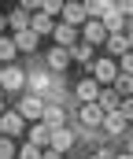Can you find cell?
<instances>
[{"label": "cell", "instance_id": "1", "mask_svg": "<svg viewBox=\"0 0 133 159\" xmlns=\"http://www.w3.org/2000/svg\"><path fill=\"white\" fill-rule=\"evenodd\" d=\"M118 74H122V70H118L115 59H96V63H92V78L100 81V85H115Z\"/></svg>", "mask_w": 133, "mask_h": 159}, {"label": "cell", "instance_id": "2", "mask_svg": "<svg viewBox=\"0 0 133 159\" xmlns=\"http://www.w3.org/2000/svg\"><path fill=\"white\" fill-rule=\"evenodd\" d=\"M82 37H85V44H92V48H96V44H107V37H111V34L104 30V22H100V19H89L85 26H82Z\"/></svg>", "mask_w": 133, "mask_h": 159}, {"label": "cell", "instance_id": "3", "mask_svg": "<svg viewBox=\"0 0 133 159\" xmlns=\"http://www.w3.org/2000/svg\"><path fill=\"white\" fill-rule=\"evenodd\" d=\"M44 107H48V104H44L41 96H26L22 107H19V115H22V119H33V122H44Z\"/></svg>", "mask_w": 133, "mask_h": 159}, {"label": "cell", "instance_id": "4", "mask_svg": "<svg viewBox=\"0 0 133 159\" xmlns=\"http://www.w3.org/2000/svg\"><path fill=\"white\" fill-rule=\"evenodd\" d=\"M100 22H104V30L115 37V34H122V26H126V15H122V7H118V4H111V7H107V15H104Z\"/></svg>", "mask_w": 133, "mask_h": 159}, {"label": "cell", "instance_id": "5", "mask_svg": "<svg viewBox=\"0 0 133 159\" xmlns=\"http://www.w3.org/2000/svg\"><path fill=\"white\" fill-rule=\"evenodd\" d=\"M63 22L74 26V30L85 26V22H89V7H85V4H67V7H63Z\"/></svg>", "mask_w": 133, "mask_h": 159}, {"label": "cell", "instance_id": "6", "mask_svg": "<svg viewBox=\"0 0 133 159\" xmlns=\"http://www.w3.org/2000/svg\"><path fill=\"white\" fill-rule=\"evenodd\" d=\"M22 85H26V74H22L19 67H4V70H0V89L15 93V89H22Z\"/></svg>", "mask_w": 133, "mask_h": 159}, {"label": "cell", "instance_id": "7", "mask_svg": "<svg viewBox=\"0 0 133 159\" xmlns=\"http://www.w3.org/2000/svg\"><path fill=\"white\" fill-rule=\"evenodd\" d=\"M78 119H82V126H89V129H92V126H104V119H107V115L100 111V104H82V107H78Z\"/></svg>", "mask_w": 133, "mask_h": 159}, {"label": "cell", "instance_id": "8", "mask_svg": "<svg viewBox=\"0 0 133 159\" xmlns=\"http://www.w3.org/2000/svg\"><path fill=\"white\" fill-rule=\"evenodd\" d=\"M52 152H59V156H67L70 148H74V133L63 126V129H52V144H48Z\"/></svg>", "mask_w": 133, "mask_h": 159}, {"label": "cell", "instance_id": "9", "mask_svg": "<svg viewBox=\"0 0 133 159\" xmlns=\"http://www.w3.org/2000/svg\"><path fill=\"white\" fill-rule=\"evenodd\" d=\"M52 37H55V48H67V52H70V48L78 44V30H74V26H67V22H59Z\"/></svg>", "mask_w": 133, "mask_h": 159}, {"label": "cell", "instance_id": "10", "mask_svg": "<svg viewBox=\"0 0 133 159\" xmlns=\"http://www.w3.org/2000/svg\"><path fill=\"white\" fill-rule=\"evenodd\" d=\"M100 93H104V89H100V81H96V78L78 81V100H82V104H96V100H100Z\"/></svg>", "mask_w": 133, "mask_h": 159}, {"label": "cell", "instance_id": "11", "mask_svg": "<svg viewBox=\"0 0 133 159\" xmlns=\"http://www.w3.org/2000/svg\"><path fill=\"white\" fill-rule=\"evenodd\" d=\"M55 26H59V22H55L52 15H44V11H33V19H30V30H33L37 37H41V34H55Z\"/></svg>", "mask_w": 133, "mask_h": 159}, {"label": "cell", "instance_id": "12", "mask_svg": "<svg viewBox=\"0 0 133 159\" xmlns=\"http://www.w3.org/2000/svg\"><path fill=\"white\" fill-rule=\"evenodd\" d=\"M30 19H33V15H30V11H26L22 4H19V7H15V11L7 15V26H11L15 34H26V30H30Z\"/></svg>", "mask_w": 133, "mask_h": 159}, {"label": "cell", "instance_id": "13", "mask_svg": "<svg viewBox=\"0 0 133 159\" xmlns=\"http://www.w3.org/2000/svg\"><path fill=\"white\" fill-rule=\"evenodd\" d=\"M22 126H26V119H22L19 111H7V115L0 119V129H4L7 137H19V133H22Z\"/></svg>", "mask_w": 133, "mask_h": 159}, {"label": "cell", "instance_id": "14", "mask_svg": "<svg viewBox=\"0 0 133 159\" xmlns=\"http://www.w3.org/2000/svg\"><path fill=\"white\" fill-rule=\"evenodd\" d=\"M96 104H100V111H104V115H115V111L122 107V100H118V93H115V89H104Z\"/></svg>", "mask_w": 133, "mask_h": 159}, {"label": "cell", "instance_id": "15", "mask_svg": "<svg viewBox=\"0 0 133 159\" xmlns=\"http://www.w3.org/2000/svg\"><path fill=\"white\" fill-rule=\"evenodd\" d=\"M63 122H67V111H63V107H55V104L44 107V126H48V129H63Z\"/></svg>", "mask_w": 133, "mask_h": 159}, {"label": "cell", "instance_id": "16", "mask_svg": "<svg viewBox=\"0 0 133 159\" xmlns=\"http://www.w3.org/2000/svg\"><path fill=\"white\" fill-rule=\"evenodd\" d=\"M107 52H115V56H130L133 44H130L126 34H115V37H107Z\"/></svg>", "mask_w": 133, "mask_h": 159}, {"label": "cell", "instance_id": "17", "mask_svg": "<svg viewBox=\"0 0 133 159\" xmlns=\"http://www.w3.org/2000/svg\"><path fill=\"white\" fill-rule=\"evenodd\" d=\"M15 48H19V52H37V34H33V30L15 34Z\"/></svg>", "mask_w": 133, "mask_h": 159}, {"label": "cell", "instance_id": "18", "mask_svg": "<svg viewBox=\"0 0 133 159\" xmlns=\"http://www.w3.org/2000/svg\"><path fill=\"white\" fill-rule=\"evenodd\" d=\"M67 63H70V52H67V48H52V52H48V67H52V70H63Z\"/></svg>", "mask_w": 133, "mask_h": 159}, {"label": "cell", "instance_id": "19", "mask_svg": "<svg viewBox=\"0 0 133 159\" xmlns=\"http://www.w3.org/2000/svg\"><path fill=\"white\" fill-rule=\"evenodd\" d=\"M115 93H118L122 100H130V93H133V74H118V78H115Z\"/></svg>", "mask_w": 133, "mask_h": 159}, {"label": "cell", "instance_id": "20", "mask_svg": "<svg viewBox=\"0 0 133 159\" xmlns=\"http://www.w3.org/2000/svg\"><path fill=\"white\" fill-rule=\"evenodd\" d=\"M48 85H52V78H48V74H30V96H41Z\"/></svg>", "mask_w": 133, "mask_h": 159}, {"label": "cell", "instance_id": "21", "mask_svg": "<svg viewBox=\"0 0 133 159\" xmlns=\"http://www.w3.org/2000/svg\"><path fill=\"white\" fill-rule=\"evenodd\" d=\"M70 59H74V63H89V59H92V44H85V41L74 44V48H70Z\"/></svg>", "mask_w": 133, "mask_h": 159}, {"label": "cell", "instance_id": "22", "mask_svg": "<svg viewBox=\"0 0 133 159\" xmlns=\"http://www.w3.org/2000/svg\"><path fill=\"white\" fill-rule=\"evenodd\" d=\"M104 126H107V133H115V137H118V133H126V119H122L118 111H115V115H107Z\"/></svg>", "mask_w": 133, "mask_h": 159}, {"label": "cell", "instance_id": "23", "mask_svg": "<svg viewBox=\"0 0 133 159\" xmlns=\"http://www.w3.org/2000/svg\"><path fill=\"white\" fill-rule=\"evenodd\" d=\"M15 52H19V48H15V37H0V59H4V63L15 59Z\"/></svg>", "mask_w": 133, "mask_h": 159}, {"label": "cell", "instance_id": "24", "mask_svg": "<svg viewBox=\"0 0 133 159\" xmlns=\"http://www.w3.org/2000/svg\"><path fill=\"white\" fill-rule=\"evenodd\" d=\"M89 7V19H92V15H96V19H104V15H107V7H111V0H92V4H85Z\"/></svg>", "mask_w": 133, "mask_h": 159}, {"label": "cell", "instance_id": "25", "mask_svg": "<svg viewBox=\"0 0 133 159\" xmlns=\"http://www.w3.org/2000/svg\"><path fill=\"white\" fill-rule=\"evenodd\" d=\"M63 7H67V4H59V0H44V4H37V11L52 15V19H55V15H63Z\"/></svg>", "mask_w": 133, "mask_h": 159}, {"label": "cell", "instance_id": "26", "mask_svg": "<svg viewBox=\"0 0 133 159\" xmlns=\"http://www.w3.org/2000/svg\"><path fill=\"white\" fill-rule=\"evenodd\" d=\"M19 159H44V152L33 148V144H22V148H19Z\"/></svg>", "mask_w": 133, "mask_h": 159}, {"label": "cell", "instance_id": "27", "mask_svg": "<svg viewBox=\"0 0 133 159\" xmlns=\"http://www.w3.org/2000/svg\"><path fill=\"white\" fill-rule=\"evenodd\" d=\"M0 159H15V144L0 137Z\"/></svg>", "mask_w": 133, "mask_h": 159}, {"label": "cell", "instance_id": "28", "mask_svg": "<svg viewBox=\"0 0 133 159\" xmlns=\"http://www.w3.org/2000/svg\"><path fill=\"white\" fill-rule=\"evenodd\" d=\"M118 115H122L126 122H133V96H130V100H122V107H118Z\"/></svg>", "mask_w": 133, "mask_h": 159}, {"label": "cell", "instance_id": "29", "mask_svg": "<svg viewBox=\"0 0 133 159\" xmlns=\"http://www.w3.org/2000/svg\"><path fill=\"white\" fill-rule=\"evenodd\" d=\"M122 74H133V52H130V56H122Z\"/></svg>", "mask_w": 133, "mask_h": 159}, {"label": "cell", "instance_id": "30", "mask_svg": "<svg viewBox=\"0 0 133 159\" xmlns=\"http://www.w3.org/2000/svg\"><path fill=\"white\" fill-rule=\"evenodd\" d=\"M118 7H122V15H133V0H122Z\"/></svg>", "mask_w": 133, "mask_h": 159}, {"label": "cell", "instance_id": "31", "mask_svg": "<svg viewBox=\"0 0 133 159\" xmlns=\"http://www.w3.org/2000/svg\"><path fill=\"white\" fill-rule=\"evenodd\" d=\"M44 159H63V156H59V152H52V148H48V152H44Z\"/></svg>", "mask_w": 133, "mask_h": 159}, {"label": "cell", "instance_id": "32", "mask_svg": "<svg viewBox=\"0 0 133 159\" xmlns=\"http://www.w3.org/2000/svg\"><path fill=\"white\" fill-rule=\"evenodd\" d=\"M92 159H115V156H111V152H96Z\"/></svg>", "mask_w": 133, "mask_h": 159}, {"label": "cell", "instance_id": "33", "mask_svg": "<svg viewBox=\"0 0 133 159\" xmlns=\"http://www.w3.org/2000/svg\"><path fill=\"white\" fill-rule=\"evenodd\" d=\"M4 26H7V15H0V30H4Z\"/></svg>", "mask_w": 133, "mask_h": 159}, {"label": "cell", "instance_id": "34", "mask_svg": "<svg viewBox=\"0 0 133 159\" xmlns=\"http://www.w3.org/2000/svg\"><path fill=\"white\" fill-rule=\"evenodd\" d=\"M4 115H7V107H4V100H0V119H4Z\"/></svg>", "mask_w": 133, "mask_h": 159}, {"label": "cell", "instance_id": "35", "mask_svg": "<svg viewBox=\"0 0 133 159\" xmlns=\"http://www.w3.org/2000/svg\"><path fill=\"white\" fill-rule=\"evenodd\" d=\"M118 159H133V152H126V156H118Z\"/></svg>", "mask_w": 133, "mask_h": 159}, {"label": "cell", "instance_id": "36", "mask_svg": "<svg viewBox=\"0 0 133 159\" xmlns=\"http://www.w3.org/2000/svg\"><path fill=\"white\" fill-rule=\"evenodd\" d=\"M130 44H133V26H130Z\"/></svg>", "mask_w": 133, "mask_h": 159}, {"label": "cell", "instance_id": "37", "mask_svg": "<svg viewBox=\"0 0 133 159\" xmlns=\"http://www.w3.org/2000/svg\"><path fill=\"white\" fill-rule=\"evenodd\" d=\"M130 152H133V141H130Z\"/></svg>", "mask_w": 133, "mask_h": 159}, {"label": "cell", "instance_id": "38", "mask_svg": "<svg viewBox=\"0 0 133 159\" xmlns=\"http://www.w3.org/2000/svg\"><path fill=\"white\" fill-rule=\"evenodd\" d=\"M0 133H4V129H0Z\"/></svg>", "mask_w": 133, "mask_h": 159}]
</instances>
